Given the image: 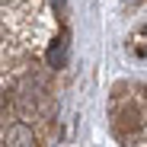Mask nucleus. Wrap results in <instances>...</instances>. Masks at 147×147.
I'll return each instance as SVG.
<instances>
[{"mask_svg": "<svg viewBox=\"0 0 147 147\" xmlns=\"http://www.w3.org/2000/svg\"><path fill=\"white\" fill-rule=\"evenodd\" d=\"M45 102H48V80H45V74L22 77V83H19V109L26 115H35Z\"/></svg>", "mask_w": 147, "mask_h": 147, "instance_id": "1", "label": "nucleus"}, {"mask_svg": "<svg viewBox=\"0 0 147 147\" xmlns=\"http://www.w3.org/2000/svg\"><path fill=\"white\" fill-rule=\"evenodd\" d=\"M7 147H35V134H32V128L29 125H22V121H19V125H13L10 131H7Z\"/></svg>", "mask_w": 147, "mask_h": 147, "instance_id": "2", "label": "nucleus"}]
</instances>
